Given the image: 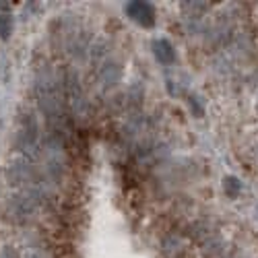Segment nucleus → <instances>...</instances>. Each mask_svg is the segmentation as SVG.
<instances>
[{
    "mask_svg": "<svg viewBox=\"0 0 258 258\" xmlns=\"http://www.w3.org/2000/svg\"><path fill=\"white\" fill-rule=\"evenodd\" d=\"M7 180L11 186L27 190V188L40 186L42 184V174L40 169L27 159H15L7 167Z\"/></svg>",
    "mask_w": 258,
    "mask_h": 258,
    "instance_id": "obj_1",
    "label": "nucleus"
},
{
    "mask_svg": "<svg viewBox=\"0 0 258 258\" xmlns=\"http://www.w3.org/2000/svg\"><path fill=\"white\" fill-rule=\"evenodd\" d=\"M40 143V126H38V120L33 118L31 114L23 116L19 130H17V139H15V147L19 149L21 153H33Z\"/></svg>",
    "mask_w": 258,
    "mask_h": 258,
    "instance_id": "obj_2",
    "label": "nucleus"
},
{
    "mask_svg": "<svg viewBox=\"0 0 258 258\" xmlns=\"http://www.w3.org/2000/svg\"><path fill=\"white\" fill-rule=\"evenodd\" d=\"M126 15L134 23H139L141 27H153L155 25V9L149 3H128L124 7Z\"/></svg>",
    "mask_w": 258,
    "mask_h": 258,
    "instance_id": "obj_3",
    "label": "nucleus"
},
{
    "mask_svg": "<svg viewBox=\"0 0 258 258\" xmlns=\"http://www.w3.org/2000/svg\"><path fill=\"white\" fill-rule=\"evenodd\" d=\"M97 79L103 87H114V85H118L120 79H122V66H120L116 60H110V58L103 60L99 71H97Z\"/></svg>",
    "mask_w": 258,
    "mask_h": 258,
    "instance_id": "obj_4",
    "label": "nucleus"
},
{
    "mask_svg": "<svg viewBox=\"0 0 258 258\" xmlns=\"http://www.w3.org/2000/svg\"><path fill=\"white\" fill-rule=\"evenodd\" d=\"M151 48H153V54H155V58H157L161 64H174L176 62V50H174V46H171L167 40H155L153 44H151Z\"/></svg>",
    "mask_w": 258,
    "mask_h": 258,
    "instance_id": "obj_5",
    "label": "nucleus"
},
{
    "mask_svg": "<svg viewBox=\"0 0 258 258\" xmlns=\"http://www.w3.org/2000/svg\"><path fill=\"white\" fill-rule=\"evenodd\" d=\"M11 36H13V17L11 13H3L0 15V38L7 42L11 40Z\"/></svg>",
    "mask_w": 258,
    "mask_h": 258,
    "instance_id": "obj_6",
    "label": "nucleus"
},
{
    "mask_svg": "<svg viewBox=\"0 0 258 258\" xmlns=\"http://www.w3.org/2000/svg\"><path fill=\"white\" fill-rule=\"evenodd\" d=\"M182 9L192 17V19H196V17H200L202 13L209 11V3H182Z\"/></svg>",
    "mask_w": 258,
    "mask_h": 258,
    "instance_id": "obj_7",
    "label": "nucleus"
},
{
    "mask_svg": "<svg viewBox=\"0 0 258 258\" xmlns=\"http://www.w3.org/2000/svg\"><path fill=\"white\" fill-rule=\"evenodd\" d=\"M223 186H225V190H227L231 196H235L239 190H242V188H239V182H237L233 176H227L225 180H223Z\"/></svg>",
    "mask_w": 258,
    "mask_h": 258,
    "instance_id": "obj_8",
    "label": "nucleus"
},
{
    "mask_svg": "<svg viewBox=\"0 0 258 258\" xmlns=\"http://www.w3.org/2000/svg\"><path fill=\"white\" fill-rule=\"evenodd\" d=\"M0 9H3V11H9V3H0Z\"/></svg>",
    "mask_w": 258,
    "mask_h": 258,
    "instance_id": "obj_9",
    "label": "nucleus"
},
{
    "mask_svg": "<svg viewBox=\"0 0 258 258\" xmlns=\"http://www.w3.org/2000/svg\"><path fill=\"white\" fill-rule=\"evenodd\" d=\"M256 151H258V149H256Z\"/></svg>",
    "mask_w": 258,
    "mask_h": 258,
    "instance_id": "obj_10",
    "label": "nucleus"
}]
</instances>
